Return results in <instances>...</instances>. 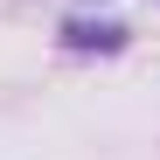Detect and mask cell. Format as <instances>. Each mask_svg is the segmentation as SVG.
Instances as JSON below:
<instances>
[{
  "label": "cell",
  "mask_w": 160,
  "mask_h": 160,
  "mask_svg": "<svg viewBox=\"0 0 160 160\" xmlns=\"http://www.w3.org/2000/svg\"><path fill=\"white\" fill-rule=\"evenodd\" d=\"M63 35H70L77 49H91V42H98V49H118V28H84V21H70Z\"/></svg>",
  "instance_id": "obj_1"
}]
</instances>
